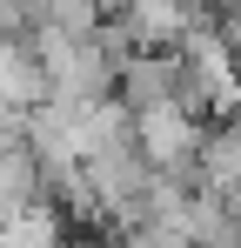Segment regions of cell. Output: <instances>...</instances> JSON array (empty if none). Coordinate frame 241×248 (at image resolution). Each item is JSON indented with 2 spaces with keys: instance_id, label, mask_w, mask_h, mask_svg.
Masks as SVG:
<instances>
[{
  "instance_id": "2",
  "label": "cell",
  "mask_w": 241,
  "mask_h": 248,
  "mask_svg": "<svg viewBox=\"0 0 241 248\" xmlns=\"http://www.w3.org/2000/svg\"><path fill=\"white\" fill-rule=\"evenodd\" d=\"M0 248H67V235H60V215L47 202L20 208L14 221H0Z\"/></svg>"
},
{
  "instance_id": "1",
  "label": "cell",
  "mask_w": 241,
  "mask_h": 248,
  "mask_svg": "<svg viewBox=\"0 0 241 248\" xmlns=\"http://www.w3.org/2000/svg\"><path fill=\"white\" fill-rule=\"evenodd\" d=\"M114 101L127 114H154V108H181V61L174 54H127L120 61Z\"/></svg>"
},
{
  "instance_id": "3",
  "label": "cell",
  "mask_w": 241,
  "mask_h": 248,
  "mask_svg": "<svg viewBox=\"0 0 241 248\" xmlns=\"http://www.w3.org/2000/svg\"><path fill=\"white\" fill-rule=\"evenodd\" d=\"M214 27H221V41H228V54H235V67H241V7L235 14H214Z\"/></svg>"
}]
</instances>
